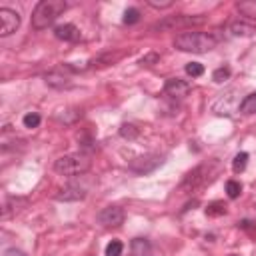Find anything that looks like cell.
<instances>
[{
  "label": "cell",
  "mask_w": 256,
  "mask_h": 256,
  "mask_svg": "<svg viewBox=\"0 0 256 256\" xmlns=\"http://www.w3.org/2000/svg\"><path fill=\"white\" fill-rule=\"evenodd\" d=\"M230 78V68H226V66H222V68H218V70H214V74H212V80L214 82H226Z\"/></svg>",
  "instance_id": "cell-23"
},
{
  "label": "cell",
  "mask_w": 256,
  "mask_h": 256,
  "mask_svg": "<svg viewBox=\"0 0 256 256\" xmlns=\"http://www.w3.org/2000/svg\"><path fill=\"white\" fill-rule=\"evenodd\" d=\"M120 136L126 138V140H134L138 136V128L132 126V124H122L120 126Z\"/></svg>",
  "instance_id": "cell-21"
},
{
  "label": "cell",
  "mask_w": 256,
  "mask_h": 256,
  "mask_svg": "<svg viewBox=\"0 0 256 256\" xmlns=\"http://www.w3.org/2000/svg\"><path fill=\"white\" fill-rule=\"evenodd\" d=\"M238 10L248 16V18H256V0H248V2H238Z\"/></svg>",
  "instance_id": "cell-16"
},
{
  "label": "cell",
  "mask_w": 256,
  "mask_h": 256,
  "mask_svg": "<svg viewBox=\"0 0 256 256\" xmlns=\"http://www.w3.org/2000/svg\"><path fill=\"white\" fill-rule=\"evenodd\" d=\"M174 46L182 52H192V54H204V52H210L218 46V38L214 34H208V32H196V30H190V32H182L174 38Z\"/></svg>",
  "instance_id": "cell-1"
},
{
  "label": "cell",
  "mask_w": 256,
  "mask_h": 256,
  "mask_svg": "<svg viewBox=\"0 0 256 256\" xmlns=\"http://www.w3.org/2000/svg\"><path fill=\"white\" fill-rule=\"evenodd\" d=\"M68 4L64 0H42L36 4L34 12H32V26L36 30H44L48 26H52L56 22V18L66 12Z\"/></svg>",
  "instance_id": "cell-3"
},
{
  "label": "cell",
  "mask_w": 256,
  "mask_h": 256,
  "mask_svg": "<svg viewBox=\"0 0 256 256\" xmlns=\"http://www.w3.org/2000/svg\"><path fill=\"white\" fill-rule=\"evenodd\" d=\"M186 74L192 78H200L204 74V66L200 62H190V64H186Z\"/></svg>",
  "instance_id": "cell-20"
},
{
  "label": "cell",
  "mask_w": 256,
  "mask_h": 256,
  "mask_svg": "<svg viewBox=\"0 0 256 256\" xmlns=\"http://www.w3.org/2000/svg\"><path fill=\"white\" fill-rule=\"evenodd\" d=\"M222 214H226V204L224 202H212V204H208L206 216H222Z\"/></svg>",
  "instance_id": "cell-18"
},
{
  "label": "cell",
  "mask_w": 256,
  "mask_h": 256,
  "mask_svg": "<svg viewBox=\"0 0 256 256\" xmlns=\"http://www.w3.org/2000/svg\"><path fill=\"white\" fill-rule=\"evenodd\" d=\"M54 36L58 40H64V42H78L80 40V30L74 24H60V26H56Z\"/></svg>",
  "instance_id": "cell-11"
},
{
  "label": "cell",
  "mask_w": 256,
  "mask_h": 256,
  "mask_svg": "<svg viewBox=\"0 0 256 256\" xmlns=\"http://www.w3.org/2000/svg\"><path fill=\"white\" fill-rule=\"evenodd\" d=\"M54 198L58 202H78V200H84L86 198V190L80 188V186H66V188L58 190Z\"/></svg>",
  "instance_id": "cell-10"
},
{
  "label": "cell",
  "mask_w": 256,
  "mask_h": 256,
  "mask_svg": "<svg viewBox=\"0 0 256 256\" xmlns=\"http://www.w3.org/2000/svg\"><path fill=\"white\" fill-rule=\"evenodd\" d=\"M164 164V156H158V154H146V156H138L134 158L128 168L136 174H148V172H154L158 166Z\"/></svg>",
  "instance_id": "cell-5"
},
{
  "label": "cell",
  "mask_w": 256,
  "mask_h": 256,
  "mask_svg": "<svg viewBox=\"0 0 256 256\" xmlns=\"http://www.w3.org/2000/svg\"><path fill=\"white\" fill-rule=\"evenodd\" d=\"M240 112H242V114H256V92L248 94V96L240 102Z\"/></svg>",
  "instance_id": "cell-15"
},
{
  "label": "cell",
  "mask_w": 256,
  "mask_h": 256,
  "mask_svg": "<svg viewBox=\"0 0 256 256\" xmlns=\"http://www.w3.org/2000/svg\"><path fill=\"white\" fill-rule=\"evenodd\" d=\"M158 60H160V56L156 52H150V54H146V56L140 58V66H154Z\"/></svg>",
  "instance_id": "cell-26"
},
{
  "label": "cell",
  "mask_w": 256,
  "mask_h": 256,
  "mask_svg": "<svg viewBox=\"0 0 256 256\" xmlns=\"http://www.w3.org/2000/svg\"><path fill=\"white\" fill-rule=\"evenodd\" d=\"M130 250H132V256H150L152 246L146 238H134L130 244Z\"/></svg>",
  "instance_id": "cell-13"
},
{
  "label": "cell",
  "mask_w": 256,
  "mask_h": 256,
  "mask_svg": "<svg viewBox=\"0 0 256 256\" xmlns=\"http://www.w3.org/2000/svg\"><path fill=\"white\" fill-rule=\"evenodd\" d=\"M44 82L50 88H68L70 86V76L64 74V68L62 70H52L44 76Z\"/></svg>",
  "instance_id": "cell-12"
},
{
  "label": "cell",
  "mask_w": 256,
  "mask_h": 256,
  "mask_svg": "<svg viewBox=\"0 0 256 256\" xmlns=\"http://www.w3.org/2000/svg\"><path fill=\"white\" fill-rule=\"evenodd\" d=\"M22 122H24V126H26V128H36V126L40 124V116H38L36 112H30V114H26V116H24V120H22Z\"/></svg>",
  "instance_id": "cell-25"
},
{
  "label": "cell",
  "mask_w": 256,
  "mask_h": 256,
  "mask_svg": "<svg viewBox=\"0 0 256 256\" xmlns=\"http://www.w3.org/2000/svg\"><path fill=\"white\" fill-rule=\"evenodd\" d=\"M20 28V14L10 8H0V36H10Z\"/></svg>",
  "instance_id": "cell-7"
},
{
  "label": "cell",
  "mask_w": 256,
  "mask_h": 256,
  "mask_svg": "<svg viewBox=\"0 0 256 256\" xmlns=\"http://www.w3.org/2000/svg\"><path fill=\"white\" fill-rule=\"evenodd\" d=\"M174 2L172 0H148V6L156 8V10H164V8H170Z\"/></svg>",
  "instance_id": "cell-27"
},
{
  "label": "cell",
  "mask_w": 256,
  "mask_h": 256,
  "mask_svg": "<svg viewBox=\"0 0 256 256\" xmlns=\"http://www.w3.org/2000/svg\"><path fill=\"white\" fill-rule=\"evenodd\" d=\"M204 18H194V16H186V14H180V16H172V18H166L164 22L156 24L154 30H166V28H184V26H190V24H202Z\"/></svg>",
  "instance_id": "cell-8"
},
{
  "label": "cell",
  "mask_w": 256,
  "mask_h": 256,
  "mask_svg": "<svg viewBox=\"0 0 256 256\" xmlns=\"http://www.w3.org/2000/svg\"><path fill=\"white\" fill-rule=\"evenodd\" d=\"M96 220L104 228H116V226H120L124 222V210L118 208V206H106V208H102L98 212Z\"/></svg>",
  "instance_id": "cell-6"
},
{
  "label": "cell",
  "mask_w": 256,
  "mask_h": 256,
  "mask_svg": "<svg viewBox=\"0 0 256 256\" xmlns=\"http://www.w3.org/2000/svg\"><path fill=\"white\" fill-rule=\"evenodd\" d=\"M226 192H228V198H238L240 196V192H242V184L240 182H236V180H228L226 182Z\"/></svg>",
  "instance_id": "cell-19"
},
{
  "label": "cell",
  "mask_w": 256,
  "mask_h": 256,
  "mask_svg": "<svg viewBox=\"0 0 256 256\" xmlns=\"http://www.w3.org/2000/svg\"><path fill=\"white\" fill-rule=\"evenodd\" d=\"M246 164H248V154L246 152H240V154L234 156L232 168H234V172H244L246 170Z\"/></svg>",
  "instance_id": "cell-17"
},
{
  "label": "cell",
  "mask_w": 256,
  "mask_h": 256,
  "mask_svg": "<svg viewBox=\"0 0 256 256\" xmlns=\"http://www.w3.org/2000/svg\"><path fill=\"white\" fill-rule=\"evenodd\" d=\"M164 92H166L170 98L180 100V98H186V96L190 94V84L184 82V80H180V78H170V80H166V84H164Z\"/></svg>",
  "instance_id": "cell-9"
},
{
  "label": "cell",
  "mask_w": 256,
  "mask_h": 256,
  "mask_svg": "<svg viewBox=\"0 0 256 256\" xmlns=\"http://www.w3.org/2000/svg\"><path fill=\"white\" fill-rule=\"evenodd\" d=\"M54 170L62 176H80L90 170V158L84 154H66L54 162Z\"/></svg>",
  "instance_id": "cell-4"
},
{
  "label": "cell",
  "mask_w": 256,
  "mask_h": 256,
  "mask_svg": "<svg viewBox=\"0 0 256 256\" xmlns=\"http://www.w3.org/2000/svg\"><path fill=\"white\" fill-rule=\"evenodd\" d=\"M218 174H220V164H218L216 160L204 162V164L196 166L192 172L186 174V178H184L182 184H180V190L186 192V194H190V192H194V190H198V188L210 184Z\"/></svg>",
  "instance_id": "cell-2"
},
{
  "label": "cell",
  "mask_w": 256,
  "mask_h": 256,
  "mask_svg": "<svg viewBox=\"0 0 256 256\" xmlns=\"http://www.w3.org/2000/svg\"><path fill=\"white\" fill-rule=\"evenodd\" d=\"M230 32L234 36H252L256 32V26L254 24H248L244 20H238V22H232L230 24Z\"/></svg>",
  "instance_id": "cell-14"
},
{
  "label": "cell",
  "mask_w": 256,
  "mask_h": 256,
  "mask_svg": "<svg viewBox=\"0 0 256 256\" xmlns=\"http://www.w3.org/2000/svg\"><path fill=\"white\" fill-rule=\"evenodd\" d=\"M230 256H238V254H230Z\"/></svg>",
  "instance_id": "cell-29"
},
{
  "label": "cell",
  "mask_w": 256,
  "mask_h": 256,
  "mask_svg": "<svg viewBox=\"0 0 256 256\" xmlns=\"http://www.w3.org/2000/svg\"><path fill=\"white\" fill-rule=\"evenodd\" d=\"M122 250H124V244L120 240H112L106 246V256H122Z\"/></svg>",
  "instance_id": "cell-22"
},
{
  "label": "cell",
  "mask_w": 256,
  "mask_h": 256,
  "mask_svg": "<svg viewBox=\"0 0 256 256\" xmlns=\"http://www.w3.org/2000/svg\"><path fill=\"white\" fill-rule=\"evenodd\" d=\"M140 20V12L136 10V8H128L126 12H124V24H136Z\"/></svg>",
  "instance_id": "cell-24"
},
{
  "label": "cell",
  "mask_w": 256,
  "mask_h": 256,
  "mask_svg": "<svg viewBox=\"0 0 256 256\" xmlns=\"http://www.w3.org/2000/svg\"><path fill=\"white\" fill-rule=\"evenodd\" d=\"M6 256H24L22 252H18V250H8L6 252Z\"/></svg>",
  "instance_id": "cell-28"
}]
</instances>
